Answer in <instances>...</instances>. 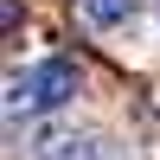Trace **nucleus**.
Listing matches in <instances>:
<instances>
[{"label":"nucleus","instance_id":"obj_1","mask_svg":"<svg viewBox=\"0 0 160 160\" xmlns=\"http://www.w3.org/2000/svg\"><path fill=\"white\" fill-rule=\"evenodd\" d=\"M77 90H83V71H77L71 58H38L32 71L7 77V115L13 122H19V115H51V109H64Z\"/></svg>","mask_w":160,"mask_h":160},{"label":"nucleus","instance_id":"obj_2","mask_svg":"<svg viewBox=\"0 0 160 160\" xmlns=\"http://www.w3.org/2000/svg\"><path fill=\"white\" fill-rule=\"evenodd\" d=\"M38 160H128L122 148H115L109 135H96V128H77V135H58L38 148Z\"/></svg>","mask_w":160,"mask_h":160},{"label":"nucleus","instance_id":"obj_3","mask_svg":"<svg viewBox=\"0 0 160 160\" xmlns=\"http://www.w3.org/2000/svg\"><path fill=\"white\" fill-rule=\"evenodd\" d=\"M141 7H148V0H77V19H83L90 32H122V26L141 19Z\"/></svg>","mask_w":160,"mask_h":160},{"label":"nucleus","instance_id":"obj_4","mask_svg":"<svg viewBox=\"0 0 160 160\" xmlns=\"http://www.w3.org/2000/svg\"><path fill=\"white\" fill-rule=\"evenodd\" d=\"M154 19H160V0H154Z\"/></svg>","mask_w":160,"mask_h":160}]
</instances>
